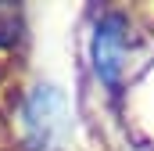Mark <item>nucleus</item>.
<instances>
[{
  "instance_id": "nucleus-2",
  "label": "nucleus",
  "mask_w": 154,
  "mask_h": 151,
  "mask_svg": "<svg viewBox=\"0 0 154 151\" xmlns=\"http://www.w3.org/2000/svg\"><path fill=\"white\" fill-rule=\"evenodd\" d=\"M125 61H129V25H125V14L108 11L93 25V69H97V79L104 86H118L122 72H125Z\"/></svg>"
},
{
  "instance_id": "nucleus-1",
  "label": "nucleus",
  "mask_w": 154,
  "mask_h": 151,
  "mask_svg": "<svg viewBox=\"0 0 154 151\" xmlns=\"http://www.w3.org/2000/svg\"><path fill=\"white\" fill-rule=\"evenodd\" d=\"M22 126H25V140L32 151H57L72 130L65 94L57 86H36L22 108Z\"/></svg>"
}]
</instances>
